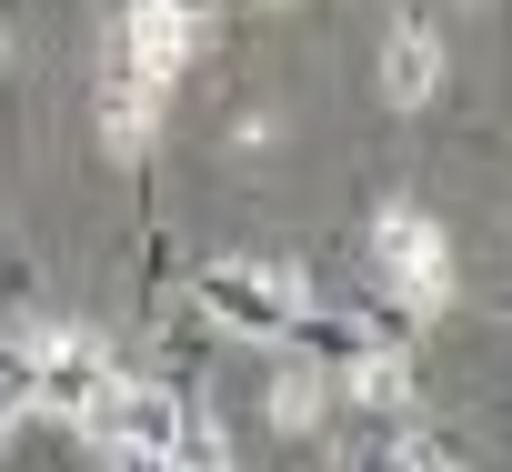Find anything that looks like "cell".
I'll use <instances>...</instances> for the list:
<instances>
[{
    "label": "cell",
    "instance_id": "obj_1",
    "mask_svg": "<svg viewBox=\"0 0 512 472\" xmlns=\"http://www.w3.org/2000/svg\"><path fill=\"white\" fill-rule=\"evenodd\" d=\"M382 242H392V252H402V272H412L402 292L442 302V282H452V252H442V231H432V221H412V211H392V221H382Z\"/></svg>",
    "mask_w": 512,
    "mask_h": 472
}]
</instances>
